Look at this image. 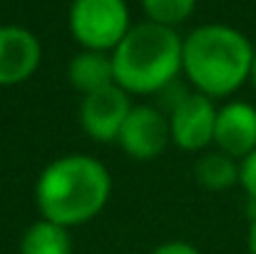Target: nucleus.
<instances>
[{
  "instance_id": "1",
  "label": "nucleus",
  "mask_w": 256,
  "mask_h": 254,
  "mask_svg": "<svg viewBox=\"0 0 256 254\" xmlns=\"http://www.w3.org/2000/svg\"><path fill=\"white\" fill-rule=\"evenodd\" d=\"M112 177L92 155H62L45 165L35 182V204L40 217L62 224L80 227L92 222L110 202Z\"/></svg>"
},
{
  "instance_id": "2",
  "label": "nucleus",
  "mask_w": 256,
  "mask_h": 254,
  "mask_svg": "<svg viewBox=\"0 0 256 254\" xmlns=\"http://www.w3.org/2000/svg\"><path fill=\"white\" fill-rule=\"evenodd\" d=\"M254 53L256 48L242 30L209 23L182 40V73L194 92L212 100L232 97L252 80Z\"/></svg>"
},
{
  "instance_id": "3",
  "label": "nucleus",
  "mask_w": 256,
  "mask_h": 254,
  "mask_svg": "<svg viewBox=\"0 0 256 254\" xmlns=\"http://www.w3.org/2000/svg\"><path fill=\"white\" fill-rule=\"evenodd\" d=\"M179 33L152 20L132 25L112 50L114 83L127 95H160L182 73Z\"/></svg>"
},
{
  "instance_id": "4",
  "label": "nucleus",
  "mask_w": 256,
  "mask_h": 254,
  "mask_svg": "<svg viewBox=\"0 0 256 254\" xmlns=\"http://www.w3.org/2000/svg\"><path fill=\"white\" fill-rule=\"evenodd\" d=\"M68 23L82 50L100 53H112L132 28L124 0H72Z\"/></svg>"
},
{
  "instance_id": "5",
  "label": "nucleus",
  "mask_w": 256,
  "mask_h": 254,
  "mask_svg": "<svg viewBox=\"0 0 256 254\" xmlns=\"http://www.w3.org/2000/svg\"><path fill=\"white\" fill-rule=\"evenodd\" d=\"M170 135L172 145L184 152H202L214 145L216 105L202 92H184L170 105Z\"/></svg>"
},
{
  "instance_id": "6",
  "label": "nucleus",
  "mask_w": 256,
  "mask_h": 254,
  "mask_svg": "<svg viewBox=\"0 0 256 254\" xmlns=\"http://www.w3.org/2000/svg\"><path fill=\"white\" fill-rule=\"evenodd\" d=\"M170 142L172 135L167 112L154 105H132L117 135V145L124 150V155L140 162H152L167 150Z\"/></svg>"
},
{
  "instance_id": "7",
  "label": "nucleus",
  "mask_w": 256,
  "mask_h": 254,
  "mask_svg": "<svg viewBox=\"0 0 256 254\" xmlns=\"http://www.w3.org/2000/svg\"><path fill=\"white\" fill-rule=\"evenodd\" d=\"M132 95H127L120 85H110L85 95L80 102V125L94 142H117V135L132 110Z\"/></svg>"
},
{
  "instance_id": "8",
  "label": "nucleus",
  "mask_w": 256,
  "mask_h": 254,
  "mask_svg": "<svg viewBox=\"0 0 256 254\" xmlns=\"http://www.w3.org/2000/svg\"><path fill=\"white\" fill-rule=\"evenodd\" d=\"M42 60V45L35 33L20 25H0V87L30 80Z\"/></svg>"
},
{
  "instance_id": "9",
  "label": "nucleus",
  "mask_w": 256,
  "mask_h": 254,
  "mask_svg": "<svg viewBox=\"0 0 256 254\" xmlns=\"http://www.w3.org/2000/svg\"><path fill=\"white\" fill-rule=\"evenodd\" d=\"M214 147L234 160H244L256 150V107L246 100H229L216 107Z\"/></svg>"
},
{
  "instance_id": "10",
  "label": "nucleus",
  "mask_w": 256,
  "mask_h": 254,
  "mask_svg": "<svg viewBox=\"0 0 256 254\" xmlns=\"http://www.w3.org/2000/svg\"><path fill=\"white\" fill-rule=\"evenodd\" d=\"M68 80L85 97L97 90H104L114 83V65L112 53L100 50H80L68 65Z\"/></svg>"
},
{
  "instance_id": "11",
  "label": "nucleus",
  "mask_w": 256,
  "mask_h": 254,
  "mask_svg": "<svg viewBox=\"0 0 256 254\" xmlns=\"http://www.w3.org/2000/svg\"><path fill=\"white\" fill-rule=\"evenodd\" d=\"M20 254H72L70 229L40 217L25 229L20 239Z\"/></svg>"
},
{
  "instance_id": "12",
  "label": "nucleus",
  "mask_w": 256,
  "mask_h": 254,
  "mask_svg": "<svg viewBox=\"0 0 256 254\" xmlns=\"http://www.w3.org/2000/svg\"><path fill=\"white\" fill-rule=\"evenodd\" d=\"M194 174L204 189L224 192V189H232L234 184H239V160H234L219 150L204 152L194 165Z\"/></svg>"
},
{
  "instance_id": "13",
  "label": "nucleus",
  "mask_w": 256,
  "mask_h": 254,
  "mask_svg": "<svg viewBox=\"0 0 256 254\" xmlns=\"http://www.w3.org/2000/svg\"><path fill=\"white\" fill-rule=\"evenodd\" d=\"M142 8L147 13V20L176 28L194 13L196 0H142Z\"/></svg>"
},
{
  "instance_id": "14",
  "label": "nucleus",
  "mask_w": 256,
  "mask_h": 254,
  "mask_svg": "<svg viewBox=\"0 0 256 254\" xmlns=\"http://www.w3.org/2000/svg\"><path fill=\"white\" fill-rule=\"evenodd\" d=\"M239 184L246 192L252 207L256 209V150L239 162Z\"/></svg>"
},
{
  "instance_id": "15",
  "label": "nucleus",
  "mask_w": 256,
  "mask_h": 254,
  "mask_svg": "<svg viewBox=\"0 0 256 254\" xmlns=\"http://www.w3.org/2000/svg\"><path fill=\"white\" fill-rule=\"evenodd\" d=\"M150 254H202L192 242H182V239H172V242H164L160 247H154Z\"/></svg>"
},
{
  "instance_id": "16",
  "label": "nucleus",
  "mask_w": 256,
  "mask_h": 254,
  "mask_svg": "<svg viewBox=\"0 0 256 254\" xmlns=\"http://www.w3.org/2000/svg\"><path fill=\"white\" fill-rule=\"evenodd\" d=\"M246 247H249V254H256V209H254V214H252V222H249Z\"/></svg>"
},
{
  "instance_id": "17",
  "label": "nucleus",
  "mask_w": 256,
  "mask_h": 254,
  "mask_svg": "<svg viewBox=\"0 0 256 254\" xmlns=\"http://www.w3.org/2000/svg\"><path fill=\"white\" fill-rule=\"evenodd\" d=\"M252 83L256 87V53H254V65H252Z\"/></svg>"
}]
</instances>
